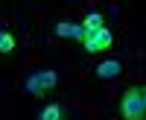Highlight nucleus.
Here are the masks:
<instances>
[{
    "label": "nucleus",
    "mask_w": 146,
    "mask_h": 120,
    "mask_svg": "<svg viewBox=\"0 0 146 120\" xmlns=\"http://www.w3.org/2000/svg\"><path fill=\"white\" fill-rule=\"evenodd\" d=\"M120 114L123 120H146V88L135 85L120 97Z\"/></svg>",
    "instance_id": "nucleus-1"
},
{
    "label": "nucleus",
    "mask_w": 146,
    "mask_h": 120,
    "mask_svg": "<svg viewBox=\"0 0 146 120\" xmlns=\"http://www.w3.org/2000/svg\"><path fill=\"white\" fill-rule=\"evenodd\" d=\"M56 82H58V76H56V70H35L32 76H27V94H32V97H44L47 91H53L56 88Z\"/></svg>",
    "instance_id": "nucleus-2"
},
{
    "label": "nucleus",
    "mask_w": 146,
    "mask_h": 120,
    "mask_svg": "<svg viewBox=\"0 0 146 120\" xmlns=\"http://www.w3.org/2000/svg\"><path fill=\"white\" fill-rule=\"evenodd\" d=\"M82 44H85V50H88V53H102V50H108V47L114 44V32L108 29V27H102V29H96V32H91V35H85Z\"/></svg>",
    "instance_id": "nucleus-3"
},
{
    "label": "nucleus",
    "mask_w": 146,
    "mask_h": 120,
    "mask_svg": "<svg viewBox=\"0 0 146 120\" xmlns=\"http://www.w3.org/2000/svg\"><path fill=\"white\" fill-rule=\"evenodd\" d=\"M120 70H123V65L117 59H105V62L96 65V76L100 79H114V76H120Z\"/></svg>",
    "instance_id": "nucleus-4"
},
{
    "label": "nucleus",
    "mask_w": 146,
    "mask_h": 120,
    "mask_svg": "<svg viewBox=\"0 0 146 120\" xmlns=\"http://www.w3.org/2000/svg\"><path fill=\"white\" fill-rule=\"evenodd\" d=\"M56 32L58 35H62V38H76V41H82L85 38V32H82V27H79V23H56Z\"/></svg>",
    "instance_id": "nucleus-5"
},
{
    "label": "nucleus",
    "mask_w": 146,
    "mask_h": 120,
    "mask_svg": "<svg viewBox=\"0 0 146 120\" xmlns=\"http://www.w3.org/2000/svg\"><path fill=\"white\" fill-rule=\"evenodd\" d=\"M79 27H82L85 35H91V32H96V29H102L105 23H102V15H100V12H91V15H85V21L79 23Z\"/></svg>",
    "instance_id": "nucleus-6"
},
{
    "label": "nucleus",
    "mask_w": 146,
    "mask_h": 120,
    "mask_svg": "<svg viewBox=\"0 0 146 120\" xmlns=\"http://www.w3.org/2000/svg\"><path fill=\"white\" fill-rule=\"evenodd\" d=\"M15 50V35L9 29H0V53H12Z\"/></svg>",
    "instance_id": "nucleus-7"
},
{
    "label": "nucleus",
    "mask_w": 146,
    "mask_h": 120,
    "mask_svg": "<svg viewBox=\"0 0 146 120\" xmlns=\"http://www.w3.org/2000/svg\"><path fill=\"white\" fill-rule=\"evenodd\" d=\"M38 120H62V105H56V103H53V105H47V109L41 111Z\"/></svg>",
    "instance_id": "nucleus-8"
}]
</instances>
